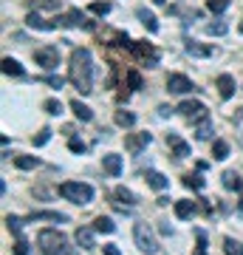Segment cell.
Returning a JSON list of instances; mask_svg holds the SVG:
<instances>
[{"instance_id": "obj_1", "label": "cell", "mask_w": 243, "mask_h": 255, "mask_svg": "<svg viewBox=\"0 0 243 255\" xmlns=\"http://www.w3.org/2000/svg\"><path fill=\"white\" fill-rule=\"evenodd\" d=\"M68 80L74 82V88L88 97L93 91V57L88 48H74L71 51V65H68Z\"/></svg>"}, {"instance_id": "obj_2", "label": "cell", "mask_w": 243, "mask_h": 255, "mask_svg": "<svg viewBox=\"0 0 243 255\" xmlns=\"http://www.w3.org/2000/svg\"><path fill=\"white\" fill-rule=\"evenodd\" d=\"M37 244H40V253L43 255H74L77 253L74 247H68V238L60 230H40Z\"/></svg>"}, {"instance_id": "obj_3", "label": "cell", "mask_w": 243, "mask_h": 255, "mask_svg": "<svg viewBox=\"0 0 243 255\" xmlns=\"http://www.w3.org/2000/svg\"><path fill=\"white\" fill-rule=\"evenodd\" d=\"M60 196L74 201V204H80V207H85V204L93 201V187L85 182H63L60 184Z\"/></svg>"}, {"instance_id": "obj_4", "label": "cell", "mask_w": 243, "mask_h": 255, "mask_svg": "<svg viewBox=\"0 0 243 255\" xmlns=\"http://www.w3.org/2000/svg\"><path fill=\"white\" fill-rule=\"evenodd\" d=\"M133 238H136V247H139L142 253H147V255L159 253V241H156L150 224H144V221H142V224H136V227H133Z\"/></svg>"}, {"instance_id": "obj_5", "label": "cell", "mask_w": 243, "mask_h": 255, "mask_svg": "<svg viewBox=\"0 0 243 255\" xmlns=\"http://www.w3.org/2000/svg\"><path fill=\"white\" fill-rule=\"evenodd\" d=\"M178 114H181V117H187L189 122H204V119H209L207 105H204V102H198V100H184L178 105Z\"/></svg>"}, {"instance_id": "obj_6", "label": "cell", "mask_w": 243, "mask_h": 255, "mask_svg": "<svg viewBox=\"0 0 243 255\" xmlns=\"http://www.w3.org/2000/svg\"><path fill=\"white\" fill-rule=\"evenodd\" d=\"M57 26H63V28H88V31H93V23L90 20H85V14H82L80 9H71V11H65V14H60V17H54Z\"/></svg>"}, {"instance_id": "obj_7", "label": "cell", "mask_w": 243, "mask_h": 255, "mask_svg": "<svg viewBox=\"0 0 243 255\" xmlns=\"http://www.w3.org/2000/svg\"><path fill=\"white\" fill-rule=\"evenodd\" d=\"M34 63L43 65L45 71H54L57 65H60V48L57 46H43L34 51Z\"/></svg>"}, {"instance_id": "obj_8", "label": "cell", "mask_w": 243, "mask_h": 255, "mask_svg": "<svg viewBox=\"0 0 243 255\" xmlns=\"http://www.w3.org/2000/svg\"><path fill=\"white\" fill-rule=\"evenodd\" d=\"M167 91L170 94H189V91H195V85L184 74H170L167 77Z\"/></svg>"}, {"instance_id": "obj_9", "label": "cell", "mask_w": 243, "mask_h": 255, "mask_svg": "<svg viewBox=\"0 0 243 255\" xmlns=\"http://www.w3.org/2000/svg\"><path fill=\"white\" fill-rule=\"evenodd\" d=\"M153 142V133H130V136H125V150H130V153H142L144 147Z\"/></svg>"}, {"instance_id": "obj_10", "label": "cell", "mask_w": 243, "mask_h": 255, "mask_svg": "<svg viewBox=\"0 0 243 255\" xmlns=\"http://www.w3.org/2000/svg\"><path fill=\"white\" fill-rule=\"evenodd\" d=\"M130 48H133V54H136V57H142V60H150V68L159 63V54H156V48L150 46V43H142V40H139V43H133Z\"/></svg>"}, {"instance_id": "obj_11", "label": "cell", "mask_w": 243, "mask_h": 255, "mask_svg": "<svg viewBox=\"0 0 243 255\" xmlns=\"http://www.w3.org/2000/svg\"><path fill=\"white\" fill-rule=\"evenodd\" d=\"M26 26L28 28H37V31H51V28H57L54 20H43L37 11H28L26 14Z\"/></svg>"}, {"instance_id": "obj_12", "label": "cell", "mask_w": 243, "mask_h": 255, "mask_svg": "<svg viewBox=\"0 0 243 255\" xmlns=\"http://www.w3.org/2000/svg\"><path fill=\"white\" fill-rule=\"evenodd\" d=\"M215 85H218V94H221V100H232V94H235V80L229 77V74H221Z\"/></svg>"}, {"instance_id": "obj_13", "label": "cell", "mask_w": 243, "mask_h": 255, "mask_svg": "<svg viewBox=\"0 0 243 255\" xmlns=\"http://www.w3.org/2000/svg\"><path fill=\"white\" fill-rule=\"evenodd\" d=\"M167 145L172 147V153L178 156V159L189 156V145H187V142H184V139L178 136V133H167Z\"/></svg>"}, {"instance_id": "obj_14", "label": "cell", "mask_w": 243, "mask_h": 255, "mask_svg": "<svg viewBox=\"0 0 243 255\" xmlns=\"http://www.w3.org/2000/svg\"><path fill=\"white\" fill-rule=\"evenodd\" d=\"M144 182L150 184L153 190H167V184H170V179H167L164 173H159V170H147V173H144Z\"/></svg>"}, {"instance_id": "obj_15", "label": "cell", "mask_w": 243, "mask_h": 255, "mask_svg": "<svg viewBox=\"0 0 243 255\" xmlns=\"http://www.w3.org/2000/svg\"><path fill=\"white\" fill-rule=\"evenodd\" d=\"M77 244L82 247V250H93L96 247V241H93V230L90 227H77Z\"/></svg>"}, {"instance_id": "obj_16", "label": "cell", "mask_w": 243, "mask_h": 255, "mask_svg": "<svg viewBox=\"0 0 243 255\" xmlns=\"http://www.w3.org/2000/svg\"><path fill=\"white\" fill-rule=\"evenodd\" d=\"M26 221H68L65 213H54V210H40V213H31Z\"/></svg>"}, {"instance_id": "obj_17", "label": "cell", "mask_w": 243, "mask_h": 255, "mask_svg": "<svg viewBox=\"0 0 243 255\" xmlns=\"http://www.w3.org/2000/svg\"><path fill=\"white\" fill-rule=\"evenodd\" d=\"M102 167H105L110 176H119V173H122V156H116V153L102 156Z\"/></svg>"}, {"instance_id": "obj_18", "label": "cell", "mask_w": 243, "mask_h": 255, "mask_svg": "<svg viewBox=\"0 0 243 255\" xmlns=\"http://www.w3.org/2000/svg\"><path fill=\"white\" fill-rule=\"evenodd\" d=\"M195 201H189V199H181V201H175V216L178 219H192L195 216Z\"/></svg>"}, {"instance_id": "obj_19", "label": "cell", "mask_w": 243, "mask_h": 255, "mask_svg": "<svg viewBox=\"0 0 243 255\" xmlns=\"http://www.w3.org/2000/svg\"><path fill=\"white\" fill-rule=\"evenodd\" d=\"M71 111H74V117L82 119V122H90V119H93V111H90L85 102H80V100H71Z\"/></svg>"}, {"instance_id": "obj_20", "label": "cell", "mask_w": 243, "mask_h": 255, "mask_svg": "<svg viewBox=\"0 0 243 255\" xmlns=\"http://www.w3.org/2000/svg\"><path fill=\"white\" fill-rule=\"evenodd\" d=\"M136 17L144 23V28L147 31H159V20H156L153 11H147V9H136Z\"/></svg>"}, {"instance_id": "obj_21", "label": "cell", "mask_w": 243, "mask_h": 255, "mask_svg": "<svg viewBox=\"0 0 243 255\" xmlns=\"http://www.w3.org/2000/svg\"><path fill=\"white\" fill-rule=\"evenodd\" d=\"M3 74H6V77H23V74H26V68H23L17 60H11V57H3Z\"/></svg>"}, {"instance_id": "obj_22", "label": "cell", "mask_w": 243, "mask_h": 255, "mask_svg": "<svg viewBox=\"0 0 243 255\" xmlns=\"http://www.w3.org/2000/svg\"><path fill=\"white\" fill-rule=\"evenodd\" d=\"M187 54H192V57H212V54H215V48L204 46V43H192V40H189V43H187Z\"/></svg>"}, {"instance_id": "obj_23", "label": "cell", "mask_w": 243, "mask_h": 255, "mask_svg": "<svg viewBox=\"0 0 243 255\" xmlns=\"http://www.w3.org/2000/svg\"><path fill=\"white\" fill-rule=\"evenodd\" d=\"M113 196H116L119 201H125L127 207H136V201H139V199H136V193L127 190V187H116V190H113ZM119 201H116V204H119Z\"/></svg>"}, {"instance_id": "obj_24", "label": "cell", "mask_w": 243, "mask_h": 255, "mask_svg": "<svg viewBox=\"0 0 243 255\" xmlns=\"http://www.w3.org/2000/svg\"><path fill=\"white\" fill-rule=\"evenodd\" d=\"M221 179H224V187H226V190H241V187H243L241 176L235 173V170H226V173L221 176Z\"/></svg>"}, {"instance_id": "obj_25", "label": "cell", "mask_w": 243, "mask_h": 255, "mask_svg": "<svg viewBox=\"0 0 243 255\" xmlns=\"http://www.w3.org/2000/svg\"><path fill=\"white\" fill-rule=\"evenodd\" d=\"M93 230H96V233H113L116 224H113V219H108V216H96V219H93Z\"/></svg>"}, {"instance_id": "obj_26", "label": "cell", "mask_w": 243, "mask_h": 255, "mask_svg": "<svg viewBox=\"0 0 243 255\" xmlns=\"http://www.w3.org/2000/svg\"><path fill=\"white\" fill-rule=\"evenodd\" d=\"M116 125L119 128H133L136 125V114H130V111H116Z\"/></svg>"}, {"instance_id": "obj_27", "label": "cell", "mask_w": 243, "mask_h": 255, "mask_svg": "<svg viewBox=\"0 0 243 255\" xmlns=\"http://www.w3.org/2000/svg\"><path fill=\"white\" fill-rule=\"evenodd\" d=\"M14 164H17L20 170H34L37 164H40V159L37 156H14Z\"/></svg>"}, {"instance_id": "obj_28", "label": "cell", "mask_w": 243, "mask_h": 255, "mask_svg": "<svg viewBox=\"0 0 243 255\" xmlns=\"http://www.w3.org/2000/svg\"><path fill=\"white\" fill-rule=\"evenodd\" d=\"M224 253L226 255H243V244L238 238H224Z\"/></svg>"}, {"instance_id": "obj_29", "label": "cell", "mask_w": 243, "mask_h": 255, "mask_svg": "<svg viewBox=\"0 0 243 255\" xmlns=\"http://www.w3.org/2000/svg\"><path fill=\"white\" fill-rule=\"evenodd\" d=\"M212 136V122H209V119H204V122H198V125H195V139H201V142H204V139H209Z\"/></svg>"}, {"instance_id": "obj_30", "label": "cell", "mask_w": 243, "mask_h": 255, "mask_svg": "<svg viewBox=\"0 0 243 255\" xmlns=\"http://www.w3.org/2000/svg\"><path fill=\"white\" fill-rule=\"evenodd\" d=\"M204 184H207V182H204L198 173H195V176H192V173L184 176V187H189V190H204Z\"/></svg>"}, {"instance_id": "obj_31", "label": "cell", "mask_w": 243, "mask_h": 255, "mask_svg": "<svg viewBox=\"0 0 243 255\" xmlns=\"http://www.w3.org/2000/svg\"><path fill=\"white\" fill-rule=\"evenodd\" d=\"M6 227H9L17 238H23L20 236V233H23V219H17V216H6Z\"/></svg>"}, {"instance_id": "obj_32", "label": "cell", "mask_w": 243, "mask_h": 255, "mask_svg": "<svg viewBox=\"0 0 243 255\" xmlns=\"http://www.w3.org/2000/svg\"><path fill=\"white\" fill-rule=\"evenodd\" d=\"M212 156H215V159H226V156H229V145H226L224 139H215V145H212Z\"/></svg>"}, {"instance_id": "obj_33", "label": "cell", "mask_w": 243, "mask_h": 255, "mask_svg": "<svg viewBox=\"0 0 243 255\" xmlns=\"http://www.w3.org/2000/svg\"><path fill=\"white\" fill-rule=\"evenodd\" d=\"M88 9L93 11V14H108V11L113 9V6H110L108 0H93V3H90Z\"/></svg>"}, {"instance_id": "obj_34", "label": "cell", "mask_w": 243, "mask_h": 255, "mask_svg": "<svg viewBox=\"0 0 243 255\" xmlns=\"http://www.w3.org/2000/svg\"><path fill=\"white\" fill-rule=\"evenodd\" d=\"M43 108H45V114H51V117H60V114H63V105H60V100H45Z\"/></svg>"}, {"instance_id": "obj_35", "label": "cell", "mask_w": 243, "mask_h": 255, "mask_svg": "<svg viewBox=\"0 0 243 255\" xmlns=\"http://www.w3.org/2000/svg\"><path fill=\"white\" fill-rule=\"evenodd\" d=\"M226 31H229V26H226L224 20H218V23H207V34H226Z\"/></svg>"}, {"instance_id": "obj_36", "label": "cell", "mask_w": 243, "mask_h": 255, "mask_svg": "<svg viewBox=\"0 0 243 255\" xmlns=\"http://www.w3.org/2000/svg\"><path fill=\"white\" fill-rule=\"evenodd\" d=\"M127 88L130 91H139L142 88V74L139 71H127Z\"/></svg>"}, {"instance_id": "obj_37", "label": "cell", "mask_w": 243, "mask_h": 255, "mask_svg": "<svg viewBox=\"0 0 243 255\" xmlns=\"http://www.w3.org/2000/svg\"><path fill=\"white\" fill-rule=\"evenodd\" d=\"M207 9L215 11V14H221V11L229 9V0H207Z\"/></svg>"}, {"instance_id": "obj_38", "label": "cell", "mask_w": 243, "mask_h": 255, "mask_svg": "<svg viewBox=\"0 0 243 255\" xmlns=\"http://www.w3.org/2000/svg\"><path fill=\"white\" fill-rule=\"evenodd\" d=\"M48 139H51V128H43L40 133L34 136V147H43V145H48Z\"/></svg>"}, {"instance_id": "obj_39", "label": "cell", "mask_w": 243, "mask_h": 255, "mask_svg": "<svg viewBox=\"0 0 243 255\" xmlns=\"http://www.w3.org/2000/svg\"><path fill=\"white\" fill-rule=\"evenodd\" d=\"M68 150L71 153H85V142L82 139H68Z\"/></svg>"}, {"instance_id": "obj_40", "label": "cell", "mask_w": 243, "mask_h": 255, "mask_svg": "<svg viewBox=\"0 0 243 255\" xmlns=\"http://www.w3.org/2000/svg\"><path fill=\"white\" fill-rule=\"evenodd\" d=\"M14 255H28V244H26V238H17V241H14Z\"/></svg>"}, {"instance_id": "obj_41", "label": "cell", "mask_w": 243, "mask_h": 255, "mask_svg": "<svg viewBox=\"0 0 243 255\" xmlns=\"http://www.w3.org/2000/svg\"><path fill=\"white\" fill-rule=\"evenodd\" d=\"M43 82H48V85H51V88H57V91H60V88L65 85V80H63V77H45Z\"/></svg>"}, {"instance_id": "obj_42", "label": "cell", "mask_w": 243, "mask_h": 255, "mask_svg": "<svg viewBox=\"0 0 243 255\" xmlns=\"http://www.w3.org/2000/svg\"><path fill=\"white\" fill-rule=\"evenodd\" d=\"M170 114H172V108H170V105H159V117H162V119H167Z\"/></svg>"}, {"instance_id": "obj_43", "label": "cell", "mask_w": 243, "mask_h": 255, "mask_svg": "<svg viewBox=\"0 0 243 255\" xmlns=\"http://www.w3.org/2000/svg\"><path fill=\"white\" fill-rule=\"evenodd\" d=\"M105 255H122L116 244H105Z\"/></svg>"}, {"instance_id": "obj_44", "label": "cell", "mask_w": 243, "mask_h": 255, "mask_svg": "<svg viewBox=\"0 0 243 255\" xmlns=\"http://www.w3.org/2000/svg\"><path fill=\"white\" fill-rule=\"evenodd\" d=\"M195 255H207V250H198V247H195Z\"/></svg>"}, {"instance_id": "obj_45", "label": "cell", "mask_w": 243, "mask_h": 255, "mask_svg": "<svg viewBox=\"0 0 243 255\" xmlns=\"http://www.w3.org/2000/svg\"><path fill=\"white\" fill-rule=\"evenodd\" d=\"M153 3H156V6H164V3H167V0H153Z\"/></svg>"}, {"instance_id": "obj_46", "label": "cell", "mask_w": 243, "mask_h": 255, "mask_svg": "<svg viewBox=\"0 0 243 255\" xmlns=\"http://www.w3.org/2000/svg\"><path fill=\"white\" fill-rule=\"evenodd\" d=\"M238 31H241V34H243V20H241V26H238Z\"/></svg>"}, {"instance_id": "obj_47", "label": "cell", "mask_w": 243, "mask_h": 255, "mask_svg": "<svg viewBox=\"0 0 243 255\" xmlns=\"http://www.w3.org/2000/svg\"><path fill=\"white\" fill-rule=\"evenodd\" d=\"M241 213H243V201H241Z\"/></svg>"}]
</instances>
